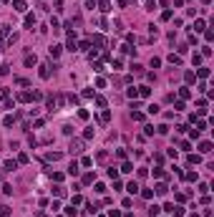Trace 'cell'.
<instances>
[{"label":"cell","mask_w":214,"mask_h":217,"mask_svg":"<svg viewBox=\"0 0 214 217\" xmlns=\"http://www.w3.org/2000/svg\"><path fill=\"white\" fill-rule=\"evenodd\" d=\"M78 119H83V121H86V119H88V111L81 109V111H78Z\"/></svg>","instance_id":"34"},{"label":"cell","mask_w":214,"mask_h":217,"mask_svg":"<svg viewBox=\"0 0 214 217\" xmlns=\"http://www.w3.org/2000/svg\"><path fill=\"white\" fill-rule=\"evenodd\" d=\"M187 162H189V164H199V162H202V157H197V154H189Z\"/></svg>","instance_id":"14"},{"label":"cell","mask_w":214,"mask_h":217,"mask_svg":"<svg viewBox=\"0 0 214 217\" xmlns=\"http://www.w3.org/2000/svg\"><path fill=\"white\" fill-rule=\"evenodd\" d=\"M13 121H15L13 116H5V119H3V124H5V126H13Z\"/></svg>","instance_id":"32"},{"label":"cell","mask_w":214,"mask_h":217,"mask_svg":"<svg viewBox=\"0 0 214 217\" xmlns=\"http://www.w3.org/2000/svg\"><path fill=\"white\" fill-rule=\"evenodd\" d=\"M169 63H174V66H181V56H174V53H171V56H169Z\"/></svg>","instance_id":"13"},{"label":"cell","mask_w":214,"mask_h":217,"mask_svg":"<svg viewBox=\"0 0 214 217\" xmlns=\"http://www.w3.org/2000/svg\"><path fill=\"white\" fill-rule=\"evenodd\" d=\"M109 217H121V212H118V209H111V212H109Z\"/></svg>","instance_id":"40"},{"label":"cell","mask_w":214,"mask_h":217,"mask_svg":"<svg viewBox=\"0 0 214 217\" xmlns=\"http://www.w3.org/2000/svg\"><path fill=\"white\" fill-rule=\"evenodd\" d=\"M10 215V207H0V217H8Z\"/></svg>","instance_id":"33"},{"label":"cell","mask_w":214,"mask_h":217,"mask_svg":"<svg viewBox=\"0 0 214 217\" xmlns=\"http://www.w3.org/2000/svg\"><path fill=\"white\" fill-rule=\"evenodd\" d=\"M0 99H8V88H0Z\"/></svg>","instance_id":"39"},{"label":"cell","mask_w":214,"mask_h":217,"mask_svg":"<svg viewBox=\"0 0 214 217\" xmlns=\"http://www.w3.org/2000/svg\"><path fill=\"white\" fill-rule=\"evenodd\" d=\"M61 51H63V46H51V56H53V58H58Z\"/></svg>","instance_id":"12"},{"label":"cell","mask_w":214,"mask_h":217,"mask_svg":"<svg viewBox=\"0 0 214 217\" xmlns=\"http://www.w3.org/2000/svg\"><path fill=\"white\" fill-rule=\"evenodd\" d=\"M48 159H51V162H58V159H61V154H58V152H53V154H48Z\"/></svg>","instance_id":"31"},{"label":"cell","mask_w":214,"mask_h":217,"mask_svg":"<svg viewBox=\"0 0 214 217\" xmlns=\"http://www.w3.org/2000/svg\"><path fill=\"white\" fill-rule=\"evenodd\" d=\"M91 43H96L98 48H101V46L106 43V40H103V36H93V38H91Z\"/></svg>","instance_id":"16"},{"label":"cell","mask_w":214,"mask_h":217,"mask_svg":"<svg viewBox=\"0 0 214 217\" xmlns=\"http://www.w3.org/2000/svg\"><path fill=\"white\" fill-rule=\"evenodd\" d=\"M53 194H55V197H66V187H53Z\"/></svg>","instance_id":"11"},{"label":"cell","mask_w":214,"mask_h":217,"mask_svg":"<svg viewBox=\"0 0 214 217\" xmlns=\"http://www.w3.org/2000/svg\"><path fill=\"white\" fill-rule=\"evenodd\" d=\"M149 94H151V88H146V86H141V88H139V96H144V99H146Z\"/></svg>","instance_id":"25"},{"label":"cell","mask_w":214,"mask_h":217,"mask_svg":"<svg viewBox=\"0 0 214 217\" xmlns=\"http://www.w3.org/2000/svg\"><path fill=\"white\" fill-rule=\"evenodd\" d=\"M3 167H5V172H13V169H18V164H15V162H5Z\"/></svg>","instance_id":"21"},{"label":"cell","mask_w":214,"mask_h":217,"mask_svg":"<svg viewBox=\"0 0 214 217\" xmlns=\"http://www.w3.org/2000/svg\"><path fill=\"white\" fill-rule=\"evenodd\" d=\"M40 78H51V66L48 63H40Z\"/></svg>","instance_id":"5"},{"label":"cell","mask_w":214,"mask_h":217,"mask_svg":"<svg viewBox=\"0 0 214 217\" xmlns=\"http://www.w3.org/2000/svg\"><path fill=\"white\" fill-rule=\"evenodd\" d=\"M68 174H71V177H76V174H78V164H76V162H71V167H68Z\"/></svg>","instance_id":"18"},{"label":"cell","mask_w":214,"mask_h":217,"mask_svg":"<svg viewBox=\"0 0 214 217\" xmlns=\"http://www.w3.org/2000/svg\"><path fill=\"white\" fill-rule=\"evenodd\" d=\"M154 177H159V179H166V172H164L161 167H156V169H154Z\"/></svg>","instance_id":"15"},{"label":"cell","mask_w":214,"mask_h":217,"mask_svg":"<svg viewBox=\"0 0 214 217\" xmlns=\"http://www.w3.org/2000/svg\"><path fill=\"white\" fill-rule=\"evenodd\" d=\"M131 119L134 121H144V114H141V111H131Z\"/></svg>","instance_id":"20"},{"label":"cell","mask_w":214,"mask_h":217,"mask_svg":"<svg viewBox=\"0 0 214 217\" xmlns=\"http://www.w3.org/2000/svg\"><path fill=\"white\" fill-rule=\"evenodd\" d=\"M202 3H212V0H202Z\"/></svg>","instance_id":"42"},{"label":"cell","mask_w":214,"mask_h":217,"mask_svg":"<svg viewBox=\"0 0 214 217\" xmlns=\"http://www.w3.org/2000/svg\"><path fill=\"white\" fill-rule=\"evenodd\" d=\"M15 83H18V86H28V78H20V76H18V78H15Z\"/></svg>","instance_id":"36"},{"label":"cell","mask_w":214,"mask_h":217,"mask_svg":"<svg viewBox=\"0 0 214 217\" xmlns=\"http://www.w3.org/2000/svg\"><path fill=\"white\" fill-rule=\"evenodd\" d=\"M149 217H159V207H151V212H149Z\"/></svg>","instance_id":"37"},{"label":"cell","mask_w":214,"mask_h":217,"mask_svg":"<svg viewBox=\"0 0 214 217\" xmlns=\"http://www.w3.org/2000/svg\"><path fill=\"white\" fill-rule=\"evenodd\" d=\"M68 152H71V154H81V152H83V142H81V139H71Z\"/></svg>","instance_id":"1"},{"label":"cell","mask_w":214,"mask_h":217,"mask_svg":"<svg viewBox=\"0 0 214 217\" xmlns=\"http://www.w3.org/2000/svg\"><path fill=\"white\" fill-rule=\"evenodd\" d=\"M144 134H146V136H151V134H154V126H149V124H146V126H144Z\"/></svg>","instance_id":"35"},{"label":"cell","mask_w":214,"mask_h":217,"mask_svg":"<svg viewBox=\"0 0 214 217\" xmlns=\"http://www.w3.org/2000/svg\"><path fill=\"white\" fill-rule=\"evenodd\" d=\"M126 190H128V192H131V194H136V192H139V184H136V182H131V184H128V187H126Z\"/></svg>","instance_id":"23"},{"label":"cell","mask_w":214,"mask_h":217,"mask_svg":"<svg viewBox=\"0 0 214 217\" xmlns=\"http://www.w3.org/2000/svg\"><path fill=\"white\" fill-rule=\"evenodd\" d=\"M98 8H101V13H109L111 10V3H109V0H98Z\"/></svg>","instance_id":"8"},{"label":"cell","mask_w":214,"mask_h":217,"mask_svg":"<svg viewBox=\"0 0 214 217\" xmlns=\"http://www.w3.org/2000/svg\"><path fill=\"white\" fill-rule=\"evenodd\" d=\"M98 121H101V124H109V121H111V111H106V109H103V111H101V116H98Z\"/></svg>","instance_id":"7"},{"label":"cell","mask_w":214,"mask_h":217,"mask_svg":"<svg viewBox=\"0 0 214 217\" xmlns=\"http://www.w3.org/2000/svg\"><path fill=\"white\" fill-rule=\"evenodd\" d=\"M194 30H197V33L204 30V20H197V23H194Z\"/></svg>","instance_id":"28"},{"label":"cell","mask_w":214,"mask_h":217,"mask_svg":"<svg viewBox=\"0 0 214 217\" xmlns=\"http://www.w3.org/2000/svg\"><path fill=\"white\" fill-rule=\"evenodd\" d=\"M13 8H15L18 13H25V10H28V5H25V0H13Z\"/></svg>","instance_id":"3"},{"label":"cell","mask_w":214,"mask_h":217,"mask_svg":"<svg viewBox=\"0 0 214 217\" xmlns=\"http://www.w3.org/2000/svg\"><path fill=\"white\" fill-rule=\"evenodd\" d=\"M10 71H8V66H0V76H8Z\"/></svg>","instance_id":"38"},{"label":"cell","mask_w":214,"mask_h":217,"mask_svg":"<svg viewBox=\"0 0 214 217\" xmlns=\"http://www.w3.org/2000/svg\"><path fill=\"white\" fill-rule=\"evenodd\" d=\"M66 46H68V51H76V33L73 30H68V43Z\"/></svg>","instance_id":"4"},{"label":"cell","mask_w":214,"mask_h":217,"mask_svg":"<svg viewBox=\"0 0 214 217\" xmlns=\"http://www.w3.org/2000/svg\"><path fill=\"white\" fill-rule=\"evenodd\" d=\"M209 76V68H199V78H206Z\"/></svg>","instance_id":"30"},{"label":"cell","mask_w":214,"mask_h":217,"mask_svg":"<svg viewBox=\"0 0 214 217\" xmlns=\"http://www.w3.org/2000/svg\"><path fill=\"white\" fill-rule=\"evenodd\" d=\"M10 33V25H5V23H0V48L5 46V36Z\"/></svg>","instance_id":"2"},{"label":"cell","mask_w":214,"mask_h":217,"mask_svg":"<svg viewBox=\"0 0 214 217\" xmlns=\"http://www.w3.org/2000/svg\"><path fill=\"white\" fill-rule=\"evenodd\" d=\"M199 152H202V154H209V152H212V144H209V142H202V144H199Z\"/></svg>","instance_id":"10"},{"label":"cell","mask_w":214,"mask_h":217,"mask_svg":"<svg viewBox=\"0 0 214 217\" xmlns=\"http://www.w3.org/2000/svg\"><path fill=\"white\" fill-rule=\"evenodd\" d=\"M93 179H96L93 174H83V184H93Z\"/></svg>","instance_id":"22"},{"label":"cell","mask_w":214,"mask_h":217,"mask_svg":"<svg viewBox=\"0 0 214 217\" xmlns=\"http://www.w3.org/2000/svg\"><path fill=\"white\" fill-rule=\"evenodd\" d=\"M189 217H199V215H197V212H194V215H189Z\"/></svg>","instance_id":"41"},{"label":"cell","mask_w":214,"mask_h":217,"mask_svg":"<svg viewBox=\"0 0 214 217\" xmlns=\"http://www.w3.org/2000/svg\"><path fill=\"white\" fill-rule=\"evenodd\" d=\"M35 25V15H25V28H33Z\"/></svg>","instance_id":"19"},{"label":"cell","mask_w":214,"mask_h":217,"mask_svg":"<svg viewBox=\"0 0 214 217\" xmlns=\"http://www.w3.org/2000/svg\"><path fill=\"white\" fill-rule=\"evenodd\" d=\"M35 63H38V58H35L33 53H25V66H28V68H33Z\"/></svg>","instance_id":"6"},{"label":"cell","mask_w":214,"mask_h":217,"mask_svg":"<svg viewBox=\"0 0 214 217\" xmlns=\"http://www.w3.org/2000/svg\"><path fill=\"white\" fill-rule=\"evenodd\" d=\"M166 192H169V187L164 184V182H159V184H156V194H161V197H164Z\"/></svg>","instance_id":"9"},{"label":"cell","mask_w":214,"mask_h":217,"mask_svg":"<svg viewBox=\"0 0 214 217\" xmlns=\"http://www.w3.org/2000/svg\"><path fill=\"white\" fill-rule=\"evenodd\" d=\"M184 78H187V83H191V81H194V78H197V76H194V73H191V71H187V73H184Z\"/></svg>","instance_id":"29"},{"label":"cell","mask_w":214,"mask_h":217,"mask_svg":"<svg viewBox=\"0 0 214 217\" xmlns=\"http://www.w3.org/2000/svg\"><path fill=\"white\" fill-rule=\"evenodd\" d=\"M131 71H134V73H139V76H141V73H144V66H139V63H134V66H131Z\"/></svg>","instance_id":"24"},{"label":"cell","mask_w":214,"mask_h":217,"mask_svg":"<svg viewBox=\"0 0 214 217\" xmlns=\"http://www.w3.org/2000/svg\"><path fill=\"white\" fill-rule=\"evenodd\" d=\"M121 172H126V174L134 172V164H131V162H124V164H121Z\"/></svg>","instance_id":"17"},{"label":"cell","mask_w":214,"mask_h":217,"mask_svg":"<svg viewBox=\"0 0 214 217\" xmlns=\"http://www.w3.org/2000/svg\"><path fill=\"white\" fill-rule=\"evenodd\" d=\"M179 96H181V99H189L191 91H189V88H179Z\"/></svg>","instance_id":"26"},{"label":"cell","mask_w":214,"mask_h":217,"mask_svg":"<svg viewBox=\"0 0 214 217\" xmlns=\"http://www.w3.org/2000/svg\"><path fill=\"white\" fill-rule=\"evenodd\" d=\"M96 106H101V109H106V99H103V96H96Z\"/></svg>","instance_id":"27"}]
</instances>
